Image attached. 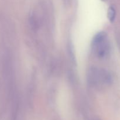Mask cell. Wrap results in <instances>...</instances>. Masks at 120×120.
<instances>
[{
  "label": "cell",
  "mask_w": 120,
  "mask_h": 120,
  "mask_svg": "<svg viewBox=\"0 0 120 120\" xmlns=\"http://www.w3.org/2000/svg\"><path fill=\"white\" fill-rule=\"evenodd\" d=\"M116 17V11L113 6H111L109 7L108 9V18L109 21L112 23L114 22Z\"/></svg>",
  "instance_id": "3957f363"
},
{
  "label": "cell",
  "mask_w": 120,
  "mask_h": 120,
  "mask_svg": "<svg viewBox=\"0 0 120 120\" xmlns=\"http://www.w3.org/2000/svg\"><path fill=\"white\" fill-rule=\"evenodd\" d=\"M88 80L90 84L95 87L110 85L112 83V77L107 70L92 67L88 73Z\"/></svg>",
  "instance_id": "6da1fadb"
},
{
  "label": "cell",
  "mask_w": 120,
  "mask_h": 120,
  "mask_svg": "<svg viewBox=\"0 0 120 120\" xmlns=\"http://www.w3.org/2000/svg\"><path fill=\"white\" fill-rule=\"evenodd\" d=\"M92 48L99 58H104L109 55L110 46L106 33L101 31L95 35L92 41Z\"/></svg>",
  "instance_id": "7a4b0ae2"
}]
</instances>
